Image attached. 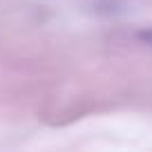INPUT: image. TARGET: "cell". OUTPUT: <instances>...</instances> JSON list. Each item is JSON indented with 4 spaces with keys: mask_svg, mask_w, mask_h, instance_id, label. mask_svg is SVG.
<instances>
[{
    "mask_svg": "<svg viewBox=\"0 0 152 152\" xmlns=\"http://www.w3.org/2000/svg\"><path fill=\"white\" fill-rule=\"evenodd\" d=\"M139 38H141V43H145V45L152 47V29H143V31H139Z\"/></svg>",
    "mask_w": 152,
    "mask_h": 152,
    "instance_id": "obj_1",
    "label": "cell"
}]
</instances>
